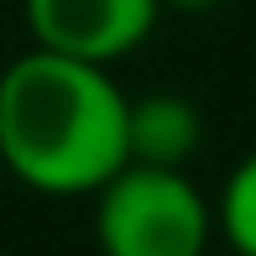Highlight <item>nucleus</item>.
Wrapping results in <instances>:
<instances>
[{"label": "nucleus", "instance_id": "1", "mask_svg": "<svg viewBox=\"0 0 256 256\" xmlns=\"http://www.w3.org/2000/svg\"><path fill=\"white\" fill-rule=\"evenodd\" d=\"M126 89L104 63L52 48L10 58L0 68V162L32 194L89 199L126 168Z\"/></svg>", "mask_w": 256, "mask_h": 256}, {"label": "nucleus", "instance_id": "2", "mask_svg": "<svg viewBox=\"0 0 256 256\" xmlns=\"http://www.w3.org/2000/svg\"><path fill=\"white\" fill-rule=\"evenodd\" d=\"M89 199L100 256H209L214 204L183 168L126 162Z\"/></svg>", "mask_w": 256, "mask_h": 256}, {"label": "nucleus", "instance_id": "3", "mask_svg": "<svg viewBox=\"0 0 256 256\" xmlns=\"http://www.w3.org/2000/svg\"><path fill=\"white\" fill-rule=\"evenodd\" d=\"M37 48L115 68L152 37L162 0H21Z\"/></svg>", "mask_w": 256, "mask_h": 256}, {"label": "nucleus", "instance_id": "4", "mask_svg": "<svg viewBox=\"0 0 256 256\" xmlns=\"http://www.w3.org/2000/svg\"><path fill=\"white\" fill-rule=\"evenodd\" d=\"M204 146V115L188 94L146 89L126 100V152L131 162L152 168H188V157Z\"/></svg>", "mask_w": 256, "mask_h": 256}, {"label": "nucleus", "instance_id": "5", "mask_svg": "<svg viewBox=\"0 0 256 256\" xmlns=\"http://www.w3.org/2000/svg\"><path fill=\"white\" fill-rule=\"evenodd\" d=\"M214 236L236 256H256V152H246L220 183L214 199Z\"/></svg>", "mask_w": 256, "mask_h": 256}, {"label": "nucleus", "instance_id": "6", "mask_svg": "<svg viewBox=\"0 0 256 256\" xmlns=\"http://www.w3.org/2000/svg\"><path fill=\"white\" fill-rule=\"evenodd\" d=\"M225 0H162V10H178V16H204V10H220Z\"/></svg>", "mask_w": 256, "mask_h": 256}]
</instances>
